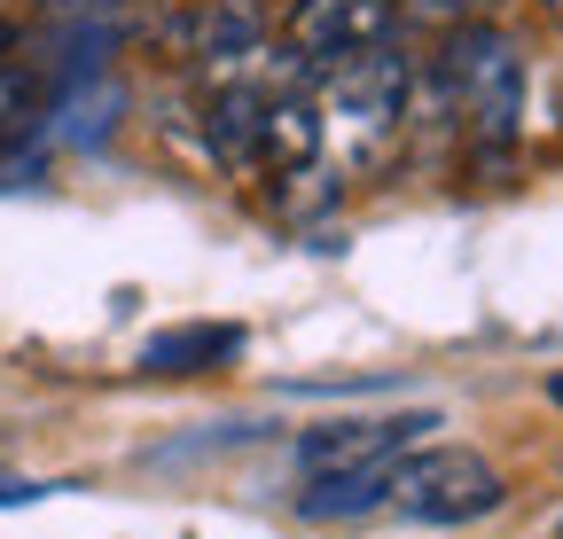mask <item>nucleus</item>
<instances>
[{"mask_svg": "<svg viewBox=\"0 0 563 539\" xmlns=\"http://www.w3.org/2000/svg\"><path fill=\"white\" fill-rule=\"evenodd\" d=\"M548 398H555V407H563V368H555V375H548Z\"/></svg>", "mask_w": 563, "mask_h": 539, "instance_id": "4468645a", "label": "nucleus"}, {"mask_svg": "<svg viewBox=\"0 0 563 539\" xmlns=\"http://www.w3.org/2000/svg\"><path fill=\"white\" fill-rule=\"evenodd\" d=\"M329 94H336V110H344V117H361V125L399 117V94H407V55H399V47H384V40L336 55V63H329Z\"/></svg>", "mask_w": 563, "mask_h": 539, "instance_id": "20e7f679", "label": "nucleus"}, {"mask_svg": "<svg viewBox=\"0 0 563 539\" xmlns=\"http://www.w3.org/2000/svg\"><path fill=\"white\" fill-rule=\"evenodd\" d=\"M251 47H258V16L243 9V0H228V9L203 24V55H211V63H243Z\"/></svg>", "mask_w": 563, "mask_h": 539, "instance_id": "9d476101", "label": "nucleus"}, {"mask_svg": "<svg viewBox=\"0 0 563 539\" xmlns=\"http://www.w3.org/2000/svg\"><path fill=\"white\" fill-rule=\"evenodd\" d=\"M243 352V328H211V321H188V328H157L141 345V368L150 375H196V368H220Z\"/></svg>", "mask_w": 563, "mask_h": 539, "instance_id": "0eeeda50", "label": "nucleus"}, {"mask_svg": "<svg viewBox=\"0 0 563 539\" xmlns=\"http://www.w3.org/2000/svg\"><path fill=\"white\" fill-rule=\"evenodd\" d=\"M399 516L415 524H470V516H493L501 508V469L470 446H431V453H399L391 461V493H384Z\"/></svg>", "mask_w": 563, "mask_h": 539, "instance_id": "f257e3e1", "label": "nucleus"}, {"mask_svg": "<svg viewBox=\"0 0 563 539\" xmlns=\"http://www.w3.org/2000/svg\"><path fill=\"white\" fill-rule=\"evenodd\" d=\"M258 149L282 157V165H306V157L321 149V117H313L306 102H266V117H258Z\"/></svg>", "mask_w": 563, "mask_h": 539, "instance_id": "6e6552de", "label": "nucleus"}, {"mask_svg": "<svg viewBox=\"0 0 563 539\" xmlns=\"http://www.w3.org/2000/svg\"><path fill=\"white\" fill-rule=\"evenodd\" d=\"M384 40V0H298L290 16V55L313 63V71H329L336 55Z\"/></svg>", "mask_w": 563, "mask_h": 539, "instance_id": "39448f33", "label": "nucleus"}, {"mask_svg": "<svg viewBox=\"0 0 563 539\" xmlns=\"http://www.w3.org/2000/svg\"><path fill=\"white\" fill-rule=\"evenodd\" d=\"M391 461H399V453H391ZM391 461H361V469H329V478H306L298 508H306L313 524H336V516H368V508H384V493H391Z\"/></svg>", "mask_w": 563, "mask_h": 539, "instance_id": "423d86ee", "label": "nucleus"}, {"mask_svg": "<svg viewBox=\"0 0 563 539\" xmlns=\"http://www.w3.org/2000/svg\"><path fill=\"white\" fill-rule=\"evenodd\" d=\"M47 485H32V478H9V469H0V508H24V501H40Z\"/></svg>", "mask_w": 563, "mask_h": 539, "instance_id": "f8f14e48", "label": "nucleus"}, {"mask_svg": "<svg viewBox=\"0 0 563 539\" xmlns=\"http://www.w3.org/2000/svg\"><path fill=\"white\" fill-rule=\"evenodd\" d=\"M446 79H454V94L477 110V125L493 133V142H509L517 133V117H525V55L501 40V32H462L454 47H446Z\"/></svg>", "mask_w": 563, "mask_h": 539, "instance_id": "f03ea898", "label": "nucleus"}, {"mask_svg": "<svg viewBox=\"0 0 563 539\" xmlns=\"http://www.w3.org/2000/svg\"><path fill=\"white\" fill-rule=\"evenodd\" d=\"M32 117V79L24 71H0V133H16Z\"/></svg>", "mask_w": 563, "mask_h": 539, "instance_id": "9b49d317", "label": "nucleus"}, {"mask_svg": "<svg viewBox=\"0 0 563 539\" xmlns=\"http://www.w3.org/2000/svg\"><path fill=\"white\" fill-rule=\"evenodd\" d=\"M258 117H266V94H220L211 102V142H220L228 157H251L258 149Z\"/></svg>", "mask_w": 563, "mask_h": 539, "instance_id": "1a4fd4ad", "label": "nucleus"}, {"mask_svg": "<svg viewBox=\"0 0 563 539\" xmlns=\"http://www.w3.org/2000/svg\"><path fill=\"white\" fill-rule=\"evenodd\" d=\"M555 9H563V0H555Z\"/></svg>", "mask_w": 563, "mask_h": 539, "instance_id": "dca6fc26", "label": "nucleus"}, {"mask_svg": "<svg viewBox=\"0 0 563 539\" xmlns=\"http://www.w3.org/2000/svg\"><path fill=\"white\" fill-rule=\"evenodd\" d=\"M422 430H439V415H336V423H321V430L298 438V469H306V478H329V469L391 461V453H407Z\"/></svg>", "mask_w": 563, "mask_h": 539, "instance_id": "7ed1b4c3", "label": "nucleus"}, {"mask_svg": "<svg viewBox=\"0 0 563 539\" xmlns=\"http://www.w3.org/2000/svg\"><path fill=\"white\" fill-rule=\"evenodd\" d=\"M555 539H563V531H555Z\"/></svg>", "mask_w": 563, "mask_h": 539, "instance_id": "f3484780", "label": "nucleus"}, {"mask_svg": "<svg viewBox=\"0 0 563 539\" xmlns=\"http://www.w3.org/2000/svg\"><path fill=\"white\" fill-rule=\"evenodd\" d=\"M0 47H9V24H0Z\"/></svg>", "mask_w": 563, "mask_h": 539, "instance_id": "2eb2a0df", "label": "nucleus"}, {"mask_svg": "<svg viewBox=\"0 0 563 539\" xmlns=\"http://www.w3.org/2000/svg\"><path fill=\"white\" fill-rule=\"evenodd\" d=\"M63 16H102V9H118V0H55Z\"/></svg>", "mask_w": 563, "mask_h": 539, "instance_id": "ddd939ff", "label": "nucleus"}]
</instances>
